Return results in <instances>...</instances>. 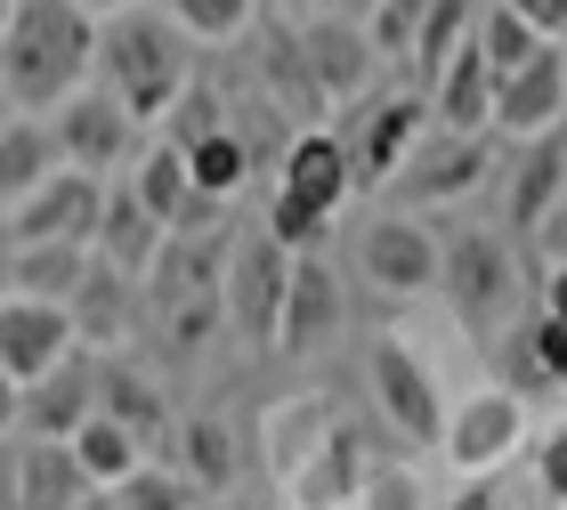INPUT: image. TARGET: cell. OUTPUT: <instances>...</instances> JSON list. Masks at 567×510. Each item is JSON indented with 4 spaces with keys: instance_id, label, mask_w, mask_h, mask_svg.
I'll list each match as a JSON object with an SVG mask.
<instances>
[{
    "instance_id": "cell-1",
    "label": "cell",
    "mask_w": 567,
    "mask_h": 510,
    "mask_svg": "<svg viewBox=\"0 0 567 510\" xmlns=\"http://www.w3.org/2000/svg\"><path fill=\"white\" fill-rule=\"evenodd\" d=\"M97 73V17L82 0H17L0 33V90L17 114H58Z\"/></svg>"
},
{
    "instance_id": "cell-2",
    "label": "cell",
    "mask_w": 567,
    "mask_h": 510,
    "mask_svg": "<svg viewBox=\"0 0 567 510\" xmlns=\"http://www.w3.org/2000/svg\"><path fill=\"white\" fill-rule=\"evenodd\" d=\"M90 82L146 131V122H163L178 97L195 90V41L178 33L163 9L138 0V9H122V17H97V73Z\"/></svg>"
},
{
    "instance_id": "cell-3",
    "label": "cell",
    "mask_w": 567,
    "mask_h": 510,
    "mask_svg": "<svg viewBox=\"0 0 567 510\" xmlns=\"http://www.w3.org/2000/svg\"><path fill=\"white\" fill-rule=\"evenodd\" d=\"M437 292L454 300L462 333L478 348H495L511 324H519V260H511V236L495 227H437Z\"/></svg>"
},
{
    "instance_id": "cell-4",
    "label": "cell",
    "mask_w": 567,
    "mask_h": 510,
    "mask_svg": "<svg viewBox=\"0 0 567 510\" xmlns=\"http://www.w3.org/2000/svg\"><path fill=\"white\" fill-rule=\"evenodd\" d=\"M357 195V170H349V146L341 131H300L284 146V178H276V202H268V236L292 251V260H317L324 236H332V211Z\"/></svg>"
},
{
    "instance_id": "cell-5",
    "label": "cell",
    "mask_w": 567,
    "mask_h": 510,
    "mask_svg": "<svg viewBox=\"0 0 567 510\" xmlns=\"http://www.w3.org/2000/svg\"><path fill=\"white\" fill-rule=\"evenodd\" d=\"M284 292H292V251H284L276 236H244V243H227V268H219V309H227V333H236V341L276 348Z\"/></svg>"
},
{
    "instance_id": "cell-6",
    "label": "cell",
    "mask_w": 567,
    "mask_h": 510,
    "mask_svg": "<svg viewBox=\"0 0 567 510\" xmlns=\"http://www.w3.org/2000/svg\"><path fill=\"white\" fill-rule=\"evenodd\" d=\"M365 389H373L381 421H390L405 446H446V397H437L430 365L405 341H390V333L365 341Z\"/></svg>"
},
{
    "instance_id": "cell-7",
    "label": "cell",
    "mask_w": 567,
    "mask_h": 510,
    "mask_svg": "<svg viewBox=\"0 0 567 510\" xmlns=\"http://www.w3.org/2000/svg\"><path fill=\"white\" fill-rule=\"evenodd\" d=\"M49 138H58V155L65 170H82V178H114V170H131L138 163V122L114 106L106 90H73L58 114H49Z\"/></svg>"
},
{
    "instance_id": "cell-8",
    "label": "cell",
    "mask_w": 567,
    "mask_h": 510,
    "mask_svg": "<svg viewBox=\"0 0 567 510\" xmlns=\"http://www.w3.org/2000/svg\"><path fill=\"white\" fill-rule=\"evenodd\" d=\"M357 275H365L373 292H390V300H414L437 284V227L422 219H405V211H381L357 227Z\"/></svg>"
},
{
    "instance_id": "cell-9",
    "label": "cell",
    "mask_w": 567,
    "mask_h": 510,
    "mask_svg": "<svg viewBox=\"0 0 567 510\" xmlns=\"http://www.w3.org/2000/svg\"><path fill=\"white\" fill-rule=\"evenodd\" d=\"M17 243H97V219H106V178H82V170H58L41 178L33 195L17 202Z\"/></svg>"
},
{
    "instance_id": "cell-10",
    "label": "cell",
    "mask_w": 567,
    "mask_h": 510,
    "mask_svg": "<svg viewBox=\"0 0 567 510\" xmlns=\"http://www.w3.org/2000/svg\"><path fill=\"white\" fill-rule=\"evenodd\" d=\"M292 41H300V65H308V82H317L324 106H349V97H365L373 65H381V49H373L365 24H349V17H308Z\"/></svg>"
},
{
    "instance_id": "cell-11",
    "label": "cell",
    "mask_w": 567,
    "mask_h": 510,
    "mask_svg": "<svg viewBox=\"0 0 567 510\" xmlns=\"http://www.w3.org/2000/svg\"><path fill=\"white\" fill-rule=\"evenodd\" d=\"M154 219L171 227V236H203V227H219V211L227 202H212V195H195V178H187V155H178L171 138H154V146H138V163H131V178H122Z\"/></svg>"
},
{
    "instance_id": "cell-12",
    "label": "cell",
    "mask_w": 567,
    "mask_h": 510,
    "mask_svg": "<svg viewBox=\"0 0 567 510\" xmlns=\"http://www.w3.org/2000/svg\"><path fill=\"white\" fill-rule=\"evenodd\" d=\"M486 170H495V131L462 138V131H437L422 138L414 155H405V202H462L471 187H486Z\"/></svg>"
},
{
    "instance_id": "cell-13",
    "label": "cell",
    "mask_w": 567,
    "mask_h": 510,
    "mask_svg": "<svg viewBox=\"0 0 567 510\" xmlns=\"http://www.w3.org/2000/svg\"><path fill=\"white\" fill-rule=\"evenodd\" d=\"M73 348H82V341H73V316H65V309L0 292V373H9L17 389H33V381H41L49 365H65Z\"/></svg>"
},
{
    "instance_id": "cell-14",
    "label": "cell",
    "mask_w": 567,
    "mask_h": 510,
    "mask_svg": "<svg viewBox=\"0 0 567 510\" xmlns=\"http://www.w3.org/2000/svg\"><path fill=\"white\" fill-rule=\"evenodd\" d=\"M559 114H567V58L559 41H544L519 73L495 82V138H544L559 131Z\"/></svg>"
},
{
    "instance_id": "cell-15",
    "label": "cell",
    "mask_w": 567,
    "mask_h": 510,
    "mask_svg": "<svg viewBox=\"0 0 567 510\" xmlns=\"http://www.w3.org/2000/svg\"><path fill=\"white\" fill-rule=\"evenodd\" d=\"M430 138V106L422 97H373L365 114H357V131L341 138L349 146V170H357V187H373V178H390V170H405V155Z\"/></svg>"
},
{
    "instance_id": "cell-16",
    "label": "cell",
    "mask_w": 567,
    "mask_h": 510,
    "mask_svg": "<svg viewBox=\"0 0 567 510\" xmlns=\"http://www.w3.org/2000/svg\"><path fill=\"white\" fill-rule=\"evenodd\" d=\"M97 414V356L90 348H73L65 365H49L33 389H24V405H17V438H73Z\"/></svg>"
},
{
    "instance_id": "cell-17",
    "label": "cell",
    "mask_w": 567,
    "mask_h": 510,
    "mask_svg": "<svg viewBox=\"0 0 567 510\" xmlns=\"http://www.w3.org/2000/svg\"><path fill=\"white\" fill-rule=\"evenodd\" d=\"M138 275H122V268H106L90 251V268H82V284H73V300H65V316H73V341H82L90 356H114L122 341H131V324H138Z\"/></svg>"
},
{
    "instance_id": "cell-18",
    "label": "cell",
    "mask_w": 567,
    "mask_h": 510,
    "mask_svg": "<svg viewBox=\"0 0 567 510\" xmlns=\"http://www.w3.org/2000/svg\"><path fill=\"white\" fill-rule=\"evenodd\" d=\"M519 429H527V405L511 397V389H478L462 414H446V462L454 470H495L519 454Z\"/></svg>"
},
{
    "instance_id": "cell-19",
    "label": "cell",
    "mask_w": 567,
    "mask_h": 510,
    "mask_svg": "<svg viewBox=\"0 0 567 510\" xmlns=\"http://www.w3.org/2000/svg\"><path fill=\"white\" fill-rule=\"evenodd\" d=\"M559 202H567V122H559V131H544V138H519V163H511V202H503L511 236H544Z\"/></svg>"
},
{
    "instance_id": "cell-20",
    "label": "cell",
    "mask_w": 567,
    "mask_h": 510,
    "mask_svg": "<svg viewBox=\"0 0 567 510\" xmlns=\"http://www.w3.org/2000/svg\"><path fill=\"white\" fill-rule=\"evenodd\" d=\"M341 275L324 260H292V292H284V324H276V348L284 356H317L332 333H341Z\"/></svg>"
},
{
    "instance_id": "cell-21",
    "label": "cell",
    "mask_w": 567,
    "mask_h": 510,
    "mask_svg": "<svg viewBox=\"0 0 567 510\" xmlns=\"http://www.w3.org/2000/svg\"><path fill=\"white\" fill-rule=\"evenodd\" d=\"M365 446H357V429L349 421H332L324 429V446L308 454V462L284 478V487L300 495V510H357V495H365Z\"/></svg>"
},
{
    "instance_id": "cell-22",
    "label": "cell",
    "mask_w": 567,
    "mask_h": 510,
    "mask_svg": "<svg viewBox=\"0 0 567 510\" xmlns=\"http://www.w3.org/2000/svg\"><path fill=\"white\" fill-rule=\"evenodd\" d=\"M163 243H171V227L154 219L146 202L122 187V178H106V219H97V243H90V251H97L106 268H122V275H138V284H146L154 260H163Z\"/></svg>"
},
{
    "instance_id": "cell-23",
    "label": "cell",
    "mask_w": 567,
    "mask_h": 510,
    "mask_svg": "<svg viewBox=\"0 0 567 510\" xmlns=\"http://www.w3.org/2000/svg\"><path fill=\"white\" fill-rule=\"evenodd\" d=\"M430 106H437V131H462V138L495 131V65L478 41H462L446 58V73L430 82Z\"/></svg>"
},
{
    "instance_id": "cell-24",
    "label": "cell",
    "mask_w": 567,
    "mask_h": 510,
    "mask_svg": "<svg viewBox=\"0 0 567 510\" xmlns=\"http://www.w3.org/2000/svg\"><path fill=\"white\" fill-rule=\"evenodd\" d=\"M97 414L122 421L138 446L146 438H171V405H163V389H154L131 356H97Z\"/></svg>"
},
{
    "instance_id": "cell-25",
    "label": "cell",
    "mask_w": 567,
    "mask_h": 510,
    "mask_svg": "<svg viewBox=\"0 0 567 510\" xmlns=\"http://www.w3.org/2000/svg\"><path fill=\"white\" fill-rule=\"evenodd\" d=\"M90 495L82 462H73V446L58 438H17V510H73Z\"/></svg>"
},
{
    "instance_id": "cell-26",
    "label": "cell",
    "mask_w": 567,
    "mask_h": 510,
    "mask_svg": "<svg viewBox=\"0 0 567 510\" xmlns=\"http://www.w3.org/2000/svg\"><path fill=\"white\" fill-rule=\"evenodd\" d=\"M171 438H178V478L212 502V495H227L236 487V429H227L219 414H195V421H171Z\"/></svg>"
},
{
    "instance_id": "cell-27",
    "label": "cell",
    "mask_w": 567,
    "mask_h": 510,
    "mask_svg": "<svg viewBox=\"0 0 567 510\" xmlns=\"http://www.w3.org/2000/svg\"><path fill=\"white\" fill-rule=\"evenodd\" d=\"M65 155H58V138H49V122L41 114H17L9 131H0V211H17L24 195L41 187V178H58Z\"/></svg>"
},
{
    "instance_id": "cell-28",
    "label": "cell",
    "mask_w": 567,
    "mask_h": 510,
    "mask_svg": "<svg viewBox=\"0 0 567 510\" xmlns=\"http://www.w3.org/2000/svg\"><path fill=\"white\" fill-rule=\"evenodd\" d=\"M90 251L82 243H17V275H9V300H49V309H65L73 284H82Z\"/></svg>"
},
{
    "instance_id": "cell-29",
    "label": "cell",
    "mask_w": 567,
    "mask_h": 510,
    "mask_svg": "<svg viewBox=\"0 0 567 510\" xmlns=\"http://www.w3.org/2000/svg\"><path fill=\"white\" fill-rule=\"evenodd\" d=\"M65 446H73V462H82V478H90V487H122L131 470H146V446H138L122 421H106V414H90V421L73 429Z\"/></svg>"
},
{
    "instance_id": "cell-30",
    "label": "cell",
    "mask_w": 567,
    "mask_h": 510,
    "mask_svg": "<svg viewBox=\"0 0 567 510\" xmlns=\"http://www.w3.org/2000/svg\"><path fill=\"white\" fill-rule=\"evenodd\" d=\"M187 178H195V195H212V202H236V195H244L251 146H244L236 122H227V131H212L203 146H187Z\"/></svg>"
},
{
    "instance_id": "cell-31",
    "label": "cell",
    "mask_w": 567,
    "mask_h": 510,
    "mask_svg": "<svg viewBox=\"0 0 567 510\" xmlns=\"http://www.w3.org/2000/svg\"><path fill=\"white\" fill-rule=\"evenodd\" d=\"M478 17H486L478 0H430V17H422V33H414V73H422V90L446 73L454 49L478 33Z\"/></svg>"
},
{
    "instance_id": "cell-32",
    "label": "cell",
    "mask_w": 567,
    "mask_h": 510,
    "mask_svg": "<svg viewBox=\"0 0 567 510\" xmlns=\"http://www.w3.org/2000/svg\"><path fill=\"white\" fill-rule=\"evenodd\" d=\"M163 17H171L195 49H227V41H244V33H251L260 0H163Z\"/></svg>"
},
{
    "instance_id": "cell-33",
    "label": "cell",
    "mask_w": 567,
    "mask_h": 510,
    "mask_svg": "<svg viewBox=\"0 0 567 510\" xmlns=\"http://www.w3.org/2000/svg\"><path fill=\"white\" fill-rule=\"evenodd\" d=\"M478 49H486V65H495V82H503V73H519L527 58H535V49H544V33H535V24L519 17V9H503V0H495V9H486L478 17V33H471Z\"/></svg>"
},
{
    "instance_id": "cell-34",
    "label": "cell",
    "mask_w": 567,
    "mask_h": 510,
    "mask_svg": "<svg viewBox=\"0 0 567 510\" xmlns=\"http://www.w3.org/2000/svg\"><path fill=\"white\" fill-rule=\"evenodd\" d=\"M106 495H114V510H203V495H195L171 462H146V470H131V478L106 487Z\"/></svg>"
},
{
    "instance_id": "cell-35",
    "label": "cell",
    "mask_w": 567,
    "mask_h": 510,
    "mask_svg": "<svg viewBox=\"0 0 567 510\" xmlns=\"http://www.w3.org/2000/svg\"><path fill=\"white\" fill-rule=\"evenodd\" d=\"M227 122H236V114H227V97H219L212 82H195V90H187V97H178V106L163 114V138L178 146V155H187V146H203L212 131H227Z\"/></svg>"
},
{
    "instance_id": "cell-36",
    "label": "cell",
    "mask_w": 567,
    "mask_h": 510,
    "mask_svg": "<svg viewBox=\"0 0 567 510\" xmlns=\"http://www.w3.org/2000/svg\"><path fill=\"white\" fill-rule=\"evenodd\" d=\"M495 356H503V389L519 397V405L551 389V381H544V365H535V333H527V316H519V324H511V333L495 341Z\"/></svg>"
},
{
    "instance_id": "cell-37",
    "label": "cell",
    "mask_w": 567,
    "mask_h": 510,
    "mask_svg": "<svg viewBox=\"0 0 567 510\" xmlns=\"http://www.w3.org/2000/svg\"><path fill=\"white\" fill-rule=\"evenodd\" d=\"M422 17H430V0H381V9L365 17V33H373V49H381V58H414Z\"/></svg>"
},
{
    "instance_id": "cell-38",
    "label": "cell",
    "mask_w": 567,
    "mask_h": 510,
    "mask_svg": "<svg viewBox=\"0 0 567 510\" xmlns=\"http://www.w3.org/2000/svg\"><path fill=\"white\" fill-rule=\"evenodd\" d=\"M357 510H437L430 495H422V478L414 470H365V495H357Z\"/></svg>"
},
{
    "instance_id": "cell-39",
    "label": "cell",
    "mask_w": 567,
    "mask_h": 510,
    "mask_svg": "<svg viewBox=\"0 0 567 510\" xmlns=\"http://www.w3.org/2000/svg\"><path fill=\"white\" fill-rule=\"evenodd\" d=\"M527 333H535V365H544V381H551V389H567V324L527 316Z\"/></svg>"
},
{
    "instance_id": "cell-40",
    "label": "cell",
    "mask_w": 567,
    "mask_h": 510,
    "mask_svg": "<svg viewBox=\"0 0 567 510\" xmlns=\"http://www.w3.org/2000/svg\"><path fill=\"white\" fill-rule=\"evenodd\" d=\"M535 478H544V495L567 510V429H551V438L535 446Z\"/></svg>"
},
{
    "instance_id": "cell-41",
    "label": "cell",
    "mask_w": 567,
    "mask_h": 510,
    "mask_svg": "<svg viewBox=\"0 0 567 510\" xmlns=\"http://www.w3.org/2000/svg\"><path fill=\"white\" fill-rule=\"evenodd\" d=\"M503 9H519L544 41H551V33H567V0H503Z\"/></svg>"
},
{
    "instance_id": "cell-42",
    "label": "cell",
    "mask_w": 567,
    "mask_h": 510,
    "mask_svg": "<svg viewBox=\"0 0 567 510\" xmlns=\"http://www.w3.org/2000/svg\"><path fill=\"white\" fill-rule=\"evenodd\" d=\"M535 316H551V324H567V260L551 268V284H544V300H535Z\"/></svg>"
},
{
    "instance_id": "cell-43",
    "label": "cell",
    "mask_w": 567,
    "mask_h": 510,
    "mask_svg": "<svg viewBox=\"0 0 567 510\" xmlns=\"http://www.w3.org/2000/svg\"><path fill=\"white\" fill-rule=\"evenodd\" d=\"M0 510H17V438H0Z\"/></svg>"
},
{
    "instance_id": "cell-44",
    "label": "cell",
    "mask_w": 567,
    "mask_h": 510,
    "mask_svg": "<svg viewBox=\"0 0 567 510\" xmlns=\"http://www.w3.org/2000/svg\"><path fill=\"white\" fill-rule=\"evenodd\" d=\"M203 510H284V502H276V495H236V487H227V495H212Z\"/></svg>"
},
{
    "instance_id": "cell-45",
    "label": "cell",
    "mask_w": 567,
    "mask_h": 510,
    "mask_svg": "<svg viewBox=\"0 0 567 510\" xmlns=\"http://www.w3.org/2000/svg\"><path fill=\"white\" fill-rule=\"evenodd\" d=\"M9 275H17V219L0 211V292H9Z\"/></svg>"
},
{
    "instance_id": "cell-46",
    "label": "cell",
    "mask_w": 567,
    "mask_h": 510,
    "mask_svg": "<svg viewBox=\"0 0 567 510\" xmlns=\"http://www.w3.org/2000/svg\"><path fill=\"white\" fill-rule=\"evenodd\" d=\"M17 405H24V389L0 373V438H17Z\"/></svg>"
},
{
    "instance_id": "cell-47",
    "label": "cell",
    "mask_w": 567,
    "mask_h": 510,
    "mask_svg": "<svg viewBox=\"0 0 567 510\" xmlns=\"http://www.w3.org/2000/svg\"><path fill=\"white\" fill-rule=\"evenodd\" d=\"M381 9V0H324V17H349V24H365Z\"/></svg>"
},
{
    "instance_id": "cell-48",
    "label": "cell",
    "mask_w": 567,
    "mask_h": 510,
    "mask_svg": "<svg viewBox=\"0 0 567 510\" xmlns=\"http://www.w3.org/2000/svg\"><path fill=\"white\" fill-rule=\"evenodd\" d=\"M90 17H122V9H138V0H82Z\"/></svg>"
},
{
    "instance_id": "cell-49",
    "label": "cell",
    "mask_w": 567,
    "mask_h": 510,
    "mask_svg": "<svg viewBox=\"0 0 567 510\" xmlns=\"http://www.w3.org/2000/svg\"><path fill=\"white\" fill-rule=\"evenodd\" d=\"M73 510H114V495H106V487H90V495L73 502Z\"/></svg>"
},
{
    "instance_id": "cell-50",
    "label": "cell",
    "mask_w": 567,
    "mask_h": 510,
    "mask_svg": "<svg viewBox=\"0 0 567 510\" xmlns=\"http://www.w3.org/2000/svg\"><path fill=\"white\" fill-rule=\"evenodd\" d=\"M268 9H284V17H308V9H324V0H268Z\"/></svg>"
},
{
    "instance_id": "cell-51",
    "label": "cell",
    "mask_w": 567,
    "mask_h": 510,
    "mask_svg": "<svg viewBox=\"0 0 567 510\" xmlns=\"http://www.w3.org/2000/svg\"><path fill=\"white\" fill-rule=\"evenodd\" d=\"M9 122H17V106H9V90H0V131H9Z\"/></svg>"
},
{
    "instance_id": "cell-52",
    "label": "cell",
    "mask_w": 567,
    "mask_h": 510,
    "mask_svg": "<svg viewBox=\"0 0 567 510\" xmlns=\"http://www.w3.org/2000/svg\"><path fill=\"white\" fill-rule=\"evenodd\" d=\"M9 9H17V0H0V33H9Z\"/></svg>"
}]
</instances>
